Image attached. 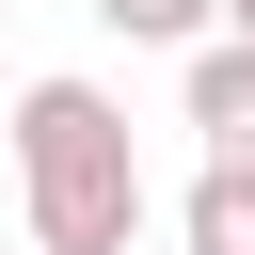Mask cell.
Instances as JSON below:
<instances>
[{"label":"cell","mask_w":255,"mask_h":255,"mask_svg":"<svg viewBox=\"0 0 255 255\" xmlns=\"http://www.w3.org/2000/svg\"><path fill=\"white\" fill-rule=\"evenodd\" d=\"M175 112L207 128V159H255V48H223V32H207V48L175 64Z\"/></svg>","instance_id":"cell-2"},{"label":"cell","mask_w":255,"mask_h":255,"mask_svg":"<svg viewBox=\"0 0 255 255\" xmlns=\"http://www.w3.org/2000/svg\"><path fill=\"white\" fill-rule=\"evenodd\" d=\"M16 191H32V255H128L143 239V143L96 80H32L16 96Z\"/></svg>","instance_id":"cell-1"},{"label":"cell","mask_w":255,"mask_h":255,"mask_svg":"<svg viewBox=\"0 0 255 255\" xmlns=\"http://www.w3.org/2000/svg\"><path fill=\"white\" fill-rule=\"evenodd\" d=\"M175 239H191V255H255V159H207L191 207H175Z\"/></svg>","instance_id":"cell-3"},{"label":"cell","mask_w":255,"mask_h":255,"mask_svg":"<svg viewBox=\"0 0 255 255\" xmlns=\"http://www.w3.org/2000/svg\"><path fill=\"white\" fill-rule=\"evenodd\" d=\"M223 48H255V0H223Z\"/></svg>","instance_id":"cell-5"},{"label":"cell","mask_w":255,"mask_h":255,"mask_svg":"<svg viewBox=\"0 0 255 255\" xmlns=\"http://www.w3.org/2000/svg\"><path fill=\"white\" fill-rule=\"evenodd\" d=\"M207 16L223 0H96V32H128V48H207Z\"/></svg>","instance_id":"cell-4"}]
</instances>
